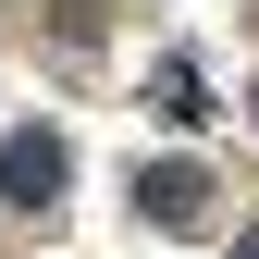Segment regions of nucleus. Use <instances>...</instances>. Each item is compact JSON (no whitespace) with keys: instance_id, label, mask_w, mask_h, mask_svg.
Here are the masks:
<instances>
[{"instance_id":"f257e3e1","label":"nucleus","mask_w":259,"mask_h":259,"mask_svg":"<svg viewBox=\"0 0 259 259\" xmlns=\"http://www.w3.org/2000/svg\"><path fill=\"white\" fill-rule=\"evenodd\" d=\"M62 173H74V148H62L50 123H37V136H13V148H0V198H25V210H50V198H62Z\"/></svg>"},{"instance_id":"f03ea898","label":"nucleus","mask_w":259,"mask_h":259,"mask_svg":"<svg viewBox=\"0 0 259 259\" xmlns=\"http://www.w3.org/2000/svg\"><path fill=\"white\" fill-rule=\"evenodd\" d=\"M136 210L148 222H198L210 210V173H198V160H148V173H136Z\"/></svg>"},{"instance_id":"7ed1b4c3","label":"nucleus","mask_w":259,"mask_h":259,"mask_svg":"<svg viewBox=\"0 0 259 259\" xmlns=\"http://www.w3.org/2000/svg\"><path fill=\"white\" fill-rule=\"evenodd\" d=\"M235 259H259V235H247V247H235Z\"/></svg>"}]
</instances>
